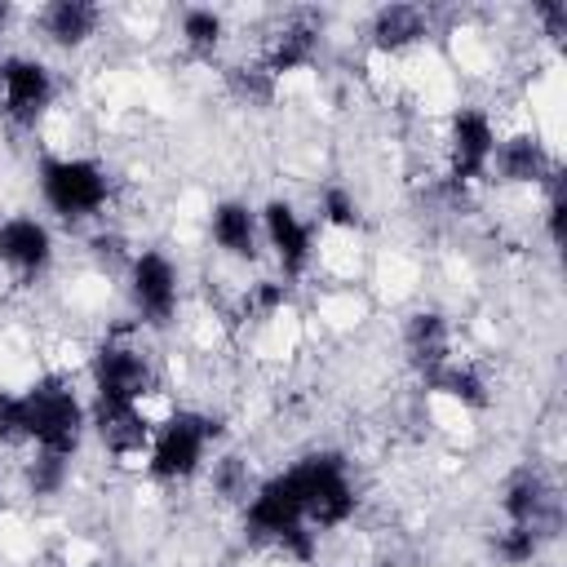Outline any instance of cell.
I'll return each mask as SVG.
<instances>
[{
  "mask_svg": "<svg viewBox=\"0 0 567 567\" xmlns=\"http://www.w3.org/2000/svg\"><path fill=\"white\" fill-rule=\"evenodd\" d=\"M137 332V323L115 328L84 354L89 408H151V399L164 390V372Z\"/></svg>",
  "mask_w": 567,
  "mask_h": 567,
  "instance_id": "obj_1",
  "label": "cell"
},
{
  "mask_svg": "<svg viewBox=\"0 0 567 567\" xmlns=\"http://www.w3.org/2000/svg\"><path fill=\"white\" fill-rule=\"evenodd\" d=\"M35 190L40 204L53 221L80 230V226H102L115 199L111 168L97 155L84 151H49L35 164Z\"/></svg>",
  "mask_w": 567,
  "mask_h": 567,
  "instance_id": "obj_2",
  "label": "cell"
},
{
  "mask_svg": "<svg viewBox=\"0 0 567 567\" xmlns=\"http://www.w3.org/2000/svg\"><path fill=\"white\" fill-rule=\"evenodd\" d=\"M279 478L288 483L297 509H301V523L315 532V536H328V532H346L359 514V483H354V470L341 452H306L297 456L292 465L279 470Z\"/></svg>",
  "mask_w": 567,
  "mask_h": 567,
  "instance_id": "obj_3",
  "label": "cell"
},
{
  "mask_svg": "<svg viewBox=\"0 0 567 567\" xmlns=\"http://www.w3.org/2000/svg\"><path fill=\"white\" fill-rule=\"evenodd\" d=\"M217 452H221V416L177 403L155 421L142 470L151 483L182 487V483H195Z\"/></svg>",
  "mask_w": 567,
  "mask_h": 567,
  "instance_id": "obj_4",
  "label": "cell"
},
{
  "mask_svg": "<svg viewBox=\"0 0 567 567\" xmlns=\"http://www.w3.org/2000/svg\"><path fill=\"white\" fill-rule=\"evenodd\" d=\"M22 421H27V452L35 447L75 461L89 434V399L75 390L71 372L49 368L31 385H22Z\"/></svg>",
  "mask_w": 567,
  "mask_h": 567,
  "instance_id": "obj_5",
  "label": "cell"
},
{
  "mask_svg": "<svg viewBox=\"0 0 567 567\" xmlns=\"http://www.w3.org/2000/svg\"><path fill=\"white\" fill-rule=\"evenodd\" d=\"M496 142H501V120L492 115V106L456 102L443 115V177L452 182V190L465 195L470 186L492 182Z\"/></svg>",
  "mask_w": 567,
  "mask_h": 567,
  "instance_id": "obj_6",
  "label": "cell"
},
{
  "mask_svg": "<svg viewBox=\"0 0 567 567\" xmlns=\"http://www.w3.org/2000/svg\"><path fill=\"white\" fill-rule=\"evenodd\" d=\"M124 297H128V319L142 332H168L182 319V266L173 252L146 244L133 248L124 266Z\"/></svg>",
  "mask_w": 567,
  "mask_h": 567,
  "instance_id": "obj_7",
  "label": "cell"
},
{
  "mask_svg": "<svg viewBox=\"0 0 567 567\" xmlns=\"http://www.w3.org/2000/svg\"><path fill=\"white\" fill-rule=\"evenodd\" d=\"M261 248L275 261V275L284 284H301L319 261V226L310 213H301L292 199L270 195L261 208Z\"/></svg>",
  "mask_w": 567,
  "mask_h": 567,
  "instance_id": "obj_8",
  "label": "cell"
},
{
  "mask_svg": "<svg viewBox=\"0 0 567 567\" xmlns=\"http://www.w3.org/2000/svg\"><path fill=\"white\" fill-rule=\"evenodd\" d=\"M58 102V75L35 53H0V115L13 128L35 133Z\"/></svg>",
  "mask_w": 567,
  "mask_h": 567,
  "instance_id": "obj_9",
  "label": "cell"
},
{
  "mask_svg": "<svg viewBox=\"0 0 567 567\" xmlns=\"http://www.w3.org/2000/svg\"><path fill=\"white\" fill-rule=\"evenodd\" d=\"M53 257H58V239L40 213H4L0 217V270L18 288H31L35 279H44L53 270Z\"/></svg>",
  "mask_w": 567,
  "mask_h": 567,
  "instance_id": "obj_10",
  "label": "cell"
},
{
  "mask_svg": "<svg viewBox=\"0 0 567 567\" xmlns=\"http://www.w3.org/2000/svg\"><path fill=\"white\" fill-rule=\"evenodd\" d=\"M204 235H208V248L230 261L235 270H252L261 266L266 248H261V217H257V204L239 199V195H221L208 204L204 213Z\"/></svg>",
  "mask_w": 567,
  "mask_h": 567,
  "instance_id": "obj_11",
  "label": "cell"
},
{
  "mask_svg": "<svg viewBox=\"0 0 567 567\" xmlns=\"http://www.w3.org/2000/svg\"><path fill=\"white\" fill-rule=\"evenodd\" d=\"M554 177H558V155H554L549 137H545L536 124L501 128L496 159H492V182H501V186L545 190Z\"/></svg>",
  "mask_w": 567,
  "mask_h": 567,
  "instance_id": "obj_12",
  "label": "cell"
},
{
  "mask_svg": "<svg viewBox=\"0 0 567 567\" xmlns=\"http://www.w3.org/2000/svg\"><path fill=\"white\" fill-rule=\"evenodd\" d=\"M399 341H403L408 368H412L421 381H425L430 372H439L443 363L456 359V328H452V319H447L443 310H430V306H421V310H412V315L403 319Z\"/></svg>",
  "mask_w": 567,
  "mask_h": 567,
  "instance_id": "obj_13",
  "label": "cell"
},
{
  "mask_svg": "<svg viewBox=\"0 0 567 567\" xmlns=\"http://www.w3.org/2000/svg\"><path fill=\"white\" fill-rule=\"evenodd\" d=\"M501 518L509 527H532L536 536H554L558 527V496L545 483L540 470H518L509 474V483L501 487Z\"/></svg>",
  "mask_w": 567,
  "mask_h": 567,
  "instance_id": "obj_14",
  "label": "cell"
},
{
  "mask_svg": "<svg viewBox=\"0 0 567 567\" xmlns=\"http://www.w3.org/2000/svg\"><path fill=\"white\" fill-rule=\"evenodd\" d=\"M35 31L53 49H84L102 31V9L93 0H53L35 9Z\"/></svg>",
  "mask_w": 567,
  "mask_h": 567,
  "instance_id": "obj_15",
  "label": "cell"
},
{
  "mask_svg": "<svg viewBox=\"0 0 567 567\" xmlns=\"http://www.w3.org/2000/svg\"><path fill=\"white\" fill-rule=\"evenodd\" d=\"M425 40H430V13L421 4H385L368 22V44L381 58H403Z\"/></svg>",
  "mask_w": 567,
  "mask_h": 567,
  "instance_id": "obj_16",
  "label": "cell"
},
{
  "mask_svg": "<svg viewBox=\"0 0 567 567\" xmlns=\"http://www.w3.org/2000/svg\"><path fill=\"white\" fill-rule=\"evenodd\" d=\"M310 217H315L319 235H359L363 230V204L346 182H323Z\"/></svg>",
  "mask_w": 567,
  "mask_h": 567,
  "instance_id": "obj_17",
  "label": "cell"
},
{
  "mask_svg": "<svg viewBox=\"0 0 567 567\" xmlns=\"http://www.w3.org/2000/svg\"><path fill=\"white\" fill-rule=\"evenodd\" d=\"M177 40L190 58H217V49L226 44V13L208 4H186L177 13Z\"/></svg>",
  "mask_w": 567,
  "mask_h": 567,
  "instance_id": "obj_18",
  "label": "cell"
},
{
  "mask_svg": "<svg viewBox=\"0 0 567 567\" xmlns=\"http://www.w3.org/2000/svg\"><path fill=\"white\" fill-rule=\"evenodd\" d=\"M71 483V456H53V452H22V487L31 501L44 496H62Z\"/></svg>",
  "mask_w": 567,
  "mask_h": 567,
  "instance_id": "obj_19",
  "label": "cell"
},
{
  "mask_svg": "<svg viewBox=\"0 0 567 567\" xmlns=\"http://www.w3.org/2000/svg\"><path fill=\"white\" fill-rule=\"evenodd\" d=\"M540 545H545V536H536L532 527H501L496 532V540H492V554L505 563V567H532L536 558H540Z\"/></svg>",
  "mask_w": 567,
  "mask_h": 567,
  "instance_id": "obj_20",
  "label": "cell"
},
{
  "mask_svg": "<svg viewBox=\"0 0 567 567\" xmlns=\"http://www.w3.org/2000/svg\"><path fill=\"white\" fill-rule=\"evenodd\" d=\"M0 447L27 452V421H22V390L0 385Z\"/></svg>",
  "mask_w": 567,
  "mask_h": 567,
  "instance_id": "obj_21",
  "label": "cell"
},
{
  "mask_svg": "<svg viewBox=\"0 0 567 567\" xmlns=\"http://www.w3.org/2000/svg\"><path fill=\"white\" fill-rule=\"evenodd\" d=\"M4 31H9V9L0 4V40H4Z\"/></svg>",
  "mask_w": 567,
  "mask_h": 567,
  "instance_id": "obj_22",
  "label": "cell"
}]
</instances>
